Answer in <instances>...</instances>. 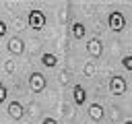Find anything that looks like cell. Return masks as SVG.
I'll return each mask as SVG.
<instances>
[{
    "label": "cell",
    "instance_id": "1",
    "mask_svg": "<svg viewBox=\"0 0 132 124\" xmlns=\"http://www.w3.org/2000/svg\"><path fill=\"white\" fill-rule=\"evenodd\" d=\"M45 23H47V17H45L43 10H39V8H31V10H29V14H27V25H29L31 29L41 31V29L45 27Z\"/></svg>",
    "mask_w": 132,
    "mask_h": 124
},
{
    "label": "cell",
    "instance_id": "2",
    "mask_svg": "<svg viewBox=\"0 0 132 124\" xmlns=\"http://www.w3.org/2000/svg\"><path fill=\"white\" fill-rule=\"evenodd\" d=\"M107 25H109L111 31L120 33V31H124V27H126V19H124V14H122L120 10H111V12L107 14Z\"/></svg>",
    "mask_w": 132,
    "mask_h": 124
},
{
    "label": "cell",
    "instance_id": "3",
    "mask_svg": "<svg viewBox=\"0 0 132 124\" xmlns=\"http://www.w3.org/2000/svg\"><path fill=\"white\" fill-rule=\"evenodd\" d=\"M27 85H29L31 93H41V91L45 89L47 81H45V76H43L41 72H31V74H29V81H27Z\"/></svg>",
    "mask_w": 132,
    "mask_h": 124
},
{
    "label": "cell",
    "instance_id": "4",
    "mask_svg": "<svg viewBox=\"0 0 132 124\" xmlns=\"http://www.w3.org/2000/svg\"><path fill=\"white\" fill-rule=\"evenodd\" d=\"M128 91V85H126V79L122 74H113L109 79V93L111 95H124Z\"/></svg>",
    "mask_w": 132,
    "mask_h": 124
},
{
    "label": "cell",
    "instance_id": "5",
    "mask_svg": "<svg viewBox=\"0 0 132 124\" xmlns=\"http://www.w3.org/2000/svg\"><path fill=\"white\" fill-rule=\"evenodd\" d=\"M6 50H8V54H12V56H21V54L25 52V41H23L21 37L12 35V37H8Z\"/></svg>",
    "mask_w": 132,
    "mask_h": 124
},
{
    "label": "cell",
    "instance_id": "6",
    "mask_svg": "<svg viewBox=\"0 0 132 124\" xmlns=\"http://www.w3.org/2000/svg\"><path fill=\"white\" fill-rule=\"evenodd\" d=\"M87 52H89V56L99 58V56L103 54V43H101V39H99V37H91V39L87 41Z\"/></svg>",
    "mask_w": 132,
    "mask_h": 124
},
{
    "label": "cell",
    "instance_id": "7",
    "mask_svg": "<svg viewBox=\"0 0 132 124\" xmlns=\"http://www.w3.org/2000/svg\"><path fill=\"white\" fill-rule=\"evenodd\" d=\"M6 112H8V116H10L12 120H21V118L25 116V107H23L21 101H10L8 107H6Z\"/></svg>",
    "mask_w": 132,
    "mask_h": 124
},
{
    "label": "cell",
    "instance_id": "8",
    "mask_svg": "<svg viewBox=\"0 0 132 124\" xmlns=\"http://www.w3.org/2000/svg\"><path fill=\"white\" fill-rule=\"evenodd\" d=\"M72 101H74V105H85V101H87V89L82 85H74L72 87Z\"/></svg>",
    "mask_w": 132,
    "mask_h": 124
},
{
    "label": "cell",
    "instance_id": "9",
    "mask_svg": "<svg viewBox=\"0 0 132 124\" xmlns=\"http://www.w3.org/2000/svg\"><path fill=\"white\" fill-rule=\"evenodd\" d=\"M89 118L95 120V122H101V120L105 118V110H103V105H99V103H91V105H89Z\"/></svg>",
    "mask_w": 132,
    "mask_h": 124
},
{
    "label": "cell",
    "instance_id": "10",
    "mask_svg": "<svg viewBox=\"0 0 132 124\" xmlns=\"http://www.w3.org/2000/svg\"><path fill=\"white\" fill-rule=\"evenodd\" d=\"M39 62H41V64H43L45 68H56V66H58V58H56V54H50V52L41 54Z\"/></svg>",
    "mask_w": 132,
    "mask_h": 124
},
{
    "label": "cell",
    "instance_id": "11",
    "mask_svg": "<svg viewBox=\"0 0 132 124\" xmlns=\"http://www.w3.org/2000/svg\"><path fill=\"white\" fill-rule=\"evenodd\" d=\"M85 35H87V27H85L82 23H78V21L72 23V37H74V39H82Z\"/></svg>",
    "mask_w": 132,
    "mask_h": 124
},
{
    "label": "cell",
    "instance_id": "12",
    "mask_svg": "<svg viewBox=\"0 0 132 124\" xmlns=\"http://www.w3.org/2000/svg\"><path fill=\"white\" fill-rule=\"evenodd\" d=\"M82 74H85L87 79H93V76L97 74V64H95V62H87V64L82 66Z\"/></svg>",
    "mask_w": 132,
    "mask_h": 124
},
{
    "label": "cell",
    "instance_id": "13",
    "mask_svg": "<svg viewBox=\"0 0 132 124\" xmlns=\"http://www.w3.org/2000/svg\"><path fill=\"white\" fill-rule=\"evenodd\" d=\"M4 72H6V74H14V72H16V62H14L12 58L4 60Z\"/></svg>",
    "mask_w": 132,
    "mask_h": 124
},
{
    "label": "cell",
    "instance_id": "14",
    "mask_svg": "<svg viewBox=\"0 0 132 124\" xmlns=\"http://www.w3.org/2000/svg\"><path fill=\"white\" fill-rule=\"evenodd\" d=\"M8 99V87L4 83H0V103H4Z\"/></svg>",
    "mask_w": 132,
    "mask_h": 124
},
{
    "label": "cell",
    "instance_id": "15",
    "mask_svg": "<svg viewBox=\"0 0 132 124\" xmlns=\"http://www.w3.org/2000/svg\"><path fill=\"white\" fill-rule=\"evenodd\" d=\"M58 79H60V83H62V85H66V83H70V79H72V74H70L68 70H62Z\"/></svg>",
    "mask_w": 132,
    "mask_h": 124
},
{
    "label": "cell",
    "instance_id": "16",
    "mask_svg": "<svg viewBox=\"0 0 132 124\" xmlns=\"http://www.w3.org/2000/svg\"><path fill=\"white\" fill-rule=\"evenodd\" d=\"M122 66H124V70H132V56H124L122 58Z\"/></svg>",
    "mask_w": 132,
    "mask_h": 124
},
{
    "label": "cell",
    "instance_id": "17",
    "mask_svg": "<svg viewBox=\"0 0 132 124\" xmlns=\"http://www.w3.org/2000/svg\"><path fill=\"white\" fill-rule=\"evenodd\" d=\"M8 35V25L4 21H0V37H6Z\"/></svg>",
    "mask_w": 132,
    "mask_h": 124
},
{
    "label": "cell",
    "instance_id": "18",
    "mask_svg": "<svg viewBox=\"0 0 132 124\" xmlns=\"http://www.w3.org/2000/svg\"><path fill=\"white\" fill-rule=\"evenodd\" d=\"M4 6H6L8 10H14V8H19V4H16V2H4Z\"/></svg>",
    "mask_w": 132,
    "mask_h": 124
},
{
    "label": "cell",
    "instance_id": "19",
    "mask_svg": "<svg viewBox=\"0 0 132 124\" xmlns=\"http://www.w3.org/2000/svg\"><path fill=\"white\" fill-rule=\"evenodd\" d=\"M111 120H113V122H116V120H120V110H116V107L111 110Z\"/></svg>",
    "mask_w": 132,
    "mask_h": 124
},
{
    "label": "cell",
    "instance_id": "20",
    "mask_svg": "<svg viewBox=\"0 0 132 124\" xmlns=\"http://www.w3.org/2000/svg\"><path fill=\"white\" fill-rule=\"evenodd\" d=\"M41 124H58V120H56V118H43Z\"/></svg>",
    "mask_w": 132,
    "mask_h": 124
},
{
    "label": "cell",
    "instance_id": "21",
    "mask_svg": "<svg viewBox=\"0 0 132 124\" xmlns=\"http://www.w3.org/2000/svg\"><path fill=\"white\" fill-rule=\"evenodd\" d=\"M14 27H16V31H23V29H21V27H23V21L16 19V21H14Z\"/></svg>",
    "mask_w": 132,
    "mask_h": 124
},
{
    "label": "cell",
    "instance_id": "22",
    "mask_svg": "<svg viewBox=\"0 0 132 124\" xmlns=\"http://www.w3.org/2000/svg\"><path fill=\"white\" fill-rule=\"evenodd\" d=\"M124 124H132V120H124Z\"/></svg>",
    "mask_w": 132,
    "mask_h": 124
}]
</instances>
